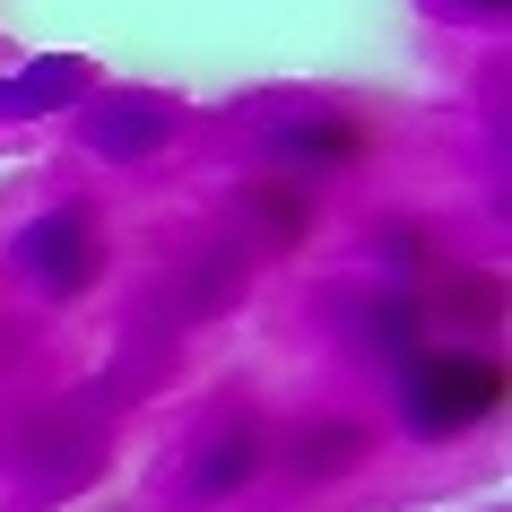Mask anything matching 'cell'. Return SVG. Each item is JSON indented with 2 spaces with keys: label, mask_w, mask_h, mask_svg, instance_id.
<instances>
[{
  "label": "cell",
  "mask_w": 512,
  "mask_h": 512,
  "mask_svg": "<svg viewBox=\"0 0 512 512\" xmlns=\"http://www.w3.org/2000/svg\"><path fill=\"white\" fill-rule=\"evenodd\" d=\"M87 96V61L53 53L35 61V70H18V79H0V122H35V113H61Z\"/></svg>",
  "instance_id": "7"
},
{
  "label": "cell",
  "mask_w": 512,
  "mask_h": 512,
  "mask_svg": "<svg viewBox=\"0 0 512 512\" xmlns=\"http://www.w3.org/2000/svg\"><path fill=\"white\" fill-rule=\"evenodd\" d=\"M278 460H287V478L322 486V478H348V469H365V460H374V434L356 426V417H304V426H287Z\"/></svg>",
  "instance_id": "4"
},
{
  "label": "cell",
  "mask_w": 512,
  "mask_h": 512,
  "mask_svg": "<svg viewBox=\"0 0 512 512\" xmlns=\"http://www.w3.org/2000/svg\"><path fill=\"white\" fill-rule=\"evenodd\" d=\"M9 261H18V278H35V287H44L53 304H70L79 287H96V270H105V235H96V209H79V200L44 209L35 226H18Z\"/></svg>",
  "instance_id": "2"
},
{
  "label": "cell",
  "mask_w": 512,
  "mask_h": 512,
  "mask_svg": "<svg viewBox=\"0 0 512 512\" xmlns=\"http://www.w3.org/2000/svg\"><path fill=\"white\" fill-rule=\"evenodd\" d=\"M434 9H452V18H478V27H486V18H504V0H434Z\"/></svg>",
  "instance_id": "8"
},
{
  "label": "cell",
  "mask_w": 512,
  "mask_h": 512,
  "mask_svg": "<svg viewBox=\"0 0 512 512\" xmlns=\"http://www.w3.org/2000/svg\"><path fill=\"white\" fill-rule=\"evenodd\" d=\"M87 139L105 148V157H148V148H165L174 139V105L165 96H113L105 113H87Z\"/></svg>",
  "instance_id": "6"
},
{
  "label": "cell",
  "mask_w": 512,
  "mask_h": 512,
  "mask_svg": "<svg viewBox=\"0 0 512 512\" xmlns=\"http://www.w3.org/2000/svg\"><path fill=\"white\" fill-rule=\"evenodd\" d=\"M261 460H270V434H261V417H226V426H209L200 443H191V469H183V495L191 504H217V495H243V486L261 478Z\"/></svg>",
  "instance_id": "3"
},
{
  "label": "cell",
  "mask_w": 512,
  "mask_h": 512,
  "mask_svg": "<svg viewBox=\"0 0 512 512\" xmlns=\"http://www.w3.org/2000/svg\"><path fill=\"white\" fill-rule=\"evenodd\" d=\"M270 148L296 174H339V165L365 157V131H356L348 113H322V105H296L287 122H270Z\"/></svg>",
  "instance_id": "5"
},
{
  "label": "cell",
  "mask_w": 512,
  "mask_h": 512,
  "mask_svg": "<svg viewBox=\"0 0 512 512\" xmlns=\"http://www.w3.org/2000/svg\"><path fill=\"white\" fill-rule=\"evenodd\" d=\"M400 374V426L417 443H443V434H469L478 417L504 408V365L478 348H417Z\"/></svg>",
  "instance_id": "1"
}]
</instances>
